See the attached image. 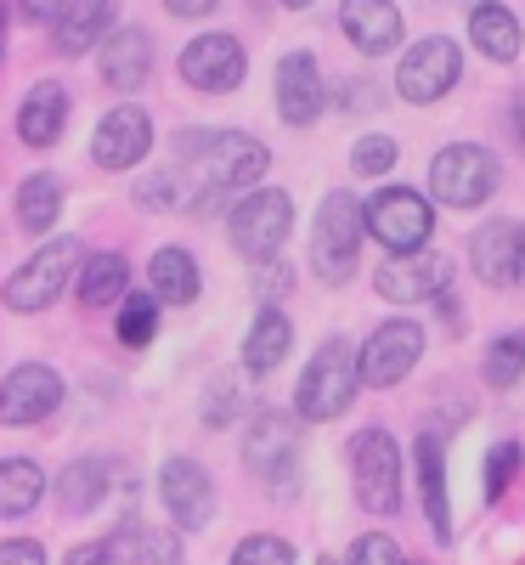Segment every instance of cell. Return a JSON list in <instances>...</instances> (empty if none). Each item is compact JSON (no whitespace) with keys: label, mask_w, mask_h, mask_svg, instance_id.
Returning a JSON list of instances; mask_svg holds the SVG:
<instances>
[{"label":"cell","mask_w":525,"mask_h":565,"mask_svg":"<svg viewBox=\"0 0 525 565\" xmlns=\"http://www.w3.org/2000/svg\"><path fill=\"white\" fill-rule=\"evenodd\" d=\"M356 385H362L356 345H351V340H328V345H317V356H311L306 373H300L294 407H300V418L328 424V418H340V413L356 402Z\"/></svg>","instance_id":"obj_1"},{"label":"cell","mask_w":525,"mask_h":565,"mask_svg":"<svg viewBox=\"0 0 525 565\" xmlns=\"http://www.w3.org/2000/svg\"><path fill=\"white\" fill-rule=\"evenodd\" d=\"M226 232H232V249L244 260H277V249L289 244L294 232V199L277 193V186H260V193H244L226 215Z\"/></svg>","instance_id":"obj_2"},{"label":"cell","mask_w":525,"mask_h":565,"mask_svg":"<svg viewBox=\"0 0 525 565\" xmlns=\"http://www.w3.org/2000/svg\"><path fill=\"white\" fill-rule=\"evenodd\" d=\"M351 487H356V503L367 514H396L401 509V447L390 430H356L351 441Z\"/></svg>","instance_id":"obj_3"},{"label":"cell","mask_w":525,"mask_h":565,"mask_svg":"<svg viewBox=\"0 0 525 565\" xmlns=\"http://www.w3.org/2000/svg\"><path fill=\"white\" fill-rule=\"evenodd\" d=\"M362 199L351 193H328L322 210H317V226H311V271L322 282H345L356 271V255H362Z\"/></svg>","instance_id":"obj_4"},{"label":"cell","mask_w":525,"mask_h":565,"mask_svg":"<svg viewBox=\"0 0 525 565\" xmlns=\"http://www.w3.org/2000/svg\"><path fill=\"white\" fill-rule=\"evenodd\" d=\"M497 181H503L497 159L486 148H474V141H452V148H441L436 164H429V193L447 210H481L497 193Z\"/></svg>","instance_id":"obj_5"},{"label":"cell","mask_w":525,"mask_h":565,"mask_svg":"<svg viewBox=\"0 0 525 565\" xmlns=\"http://www.w3.org/2000/svg\"><path fill=\"white\" fill-rule=\"evenodd\" d=\"M266 164H271V153H266V141H260V136L215 130V136H210V148L193 159V170H199V193H215V199H226V193H249V186L266 175Z\"/></svg>","instance_id":"obj_6"},{"label":"cell","mask_w":525,"mask_h":565,"mask_svg":"<svg viewBox=\"0 0 525 565\" xmlns=\"http://www.w3.org/2000/svg\"><path fill=\"white\" fill-rule=\"evenodd\" d=\"M362 226H367L385 249L413 255V249L429 244V232H436V210H429L424 193H413V186H385V193H373V199L362 204Z\"/></svg>","instance_id":"obj_7"},{"label":"cell","mask_w":525,"mask_h":565,"mask_svg":"<svg viewBox=\"0 0 525 565\" xmlns=\"http://www.w3.org/2000/svg\"><path fill=\"white\" fill-rule=\"evenodd\" d=\"M244 463H249V476H260L277 492L294 487V469H300V430H294V418L277 413V407H260L249 418V430H244Z\"/></svg>","instance_id":"obj_8"},{"label":"cell","mask_w":525,"mask_h":565,"mask_svg":"<svg viewBox=\"0 0 525 565\" xmlns=\"http://www.w3.org/2000/svg\"><path fill=\"white\" fill-rule=\"evenodd\" d=\"M74 266H79V244L74 238H52V244H40L7 282V306L12 311H45L68 282H74Z\"/></svg>","instance_id":"obj_9"},{"label":"cell","mask_w":525,"mask_h":565,"mask_svg":"<svg viewBox=\"0 0 525 565\" xmlns=\"http://www.w3.org/2000/svg\"><path fill=\"white\" fill-rule=\"evenodd\" d=\"M458 79H463V52H458V40H447V34L418 40L413 52L401 57V68H396V90H401V103H413V108L441 103Z\"/></svg>","instance_id":"obj_10"},{"label":"cell","mask_w":525,"mask_h":565,"mask_svg":"<svg viewBox=\"0 0 525 565\" xmlns=\"http://www.w3.org/2000/svg\"><path fill=\"white\" fill-rule=\"evenodd\" d=\"M418 356H424V328L396 317V322H378L373 340L356 351V373H362V385L390 391V385H401L407 373L418 367Z\"/></svg>","instance_id":"obj_11"},{"label":"cell","mask_w":525,"mask_h":565,"mask_svg":"<svg viewBox=\"0 0 525 565\" xmlns=\"http://www.w3.org/2000/svg\"><path fill=\"white\" fill-rule=\"evenodd\" d=\"M469 266L486 289H525V226L519 221H486L469 238Z\"/></svg>","instance_id":"obj_12"},{"label":"cell","mask_w":525,"mask_h":565,"mask_svg":"<svg viewBox=\"0 0 525 565\" xmlns=\"http://www.w3.org/2000/svg\"><path fill=\"white\" fill-rule=\"evenodd\" d=\"M159 498H164L170 521L181 532H204L215 521V481H210V469L193 463V458H170L159 469Z\"/></svg>","instance_id":"obj_13"},{"label":"cell","mask_w":525,"mask_h":565,"mask_svg":"<svg viewBox=\"0 0 525 565\" xmlns=\"http://www.w3.org/2000/svg\"><path fill=\"white\" fill-rule=\"evenodd\" d=\"M148 148H153V119L136 103L108 108L97 136H90V159H97L103 170H136L141 159H148Z\"/></svg>","instance_id":"obj_14"},{"label":"cell","mask_w":525,"mask_h":565,"mask_svg":"<svg viewBox=\"0 0 525 565\" xmlns=\"http://www.w3.org/2000/svg\"><path fill=\"white\" fill-rule=\"evenodd\" d=\"M244 74H249V57H244V45H237L232 34H199L181 52V79L210 90V97L237 90V85H244Z\"/></svg>","instance_id":"obj_15"},{"label":"cell","mask_w":525,"mask_h":565,"mask_svg":"<svg viewBox=\"0 0 525 565\" xmlns=\"http://www.w3.org/2000/svg\"><path fill=\"white\" fill-rule=\"evenodd\" d=\"M378 295L396 300V306H413V300H436L447 295V282H452V266L447 255L436 249H413V255H390L385 266H378Z\"/></svg>","instance_id":"obj_16"},{"label":"cell","mask_w":525,"mask_h":565,"mask_svg":"<svg viewBox=\"0 0 525 565\" xmlns=\"http://www.w3.org/2000/svg\"><path fill=\"white\" fill-rule=\"evenodd\" d=\"M63 407V380L45 362H23L0 380V424H40Z\"/></svg>","instance_id":"obj_17"},{"label":"cell","mask_w":525,"mask_h":565,"mask_svg":"<svg viewBox=\"0 0 525 565\" xmlns=\"http://www.w3.org/2000/svg\"><path fill=\"white\" fill-rule=\"evenodd\" d=\"M328 108V85H322V68L311 52H289L277 63V114L282 125H317Z\"/></svg>","instance_id":"obj_18"},{"label":"cell","mask_w":525,"mask_h":565,"mask_svg":"<svg viewBox=\"0 0 525 565\" xmlns=\"http://www.w3.org/2000/svg\"><path fill=\"white\" fill-rule=\"evenodd\" d=\"M119 481H125V463H119V458H103V452L74 458L63 476H57V514L79 521V514H90V509H97Z\"/></svg>","instance_id":"obj_19"},{"label":"cell","mask_w":525,"mask_h":565,"mask_svg":"<svg viewBox=\"0 0 525 565\" xmlns=\"http://www.w3.org/2000/svg\"><path fill=\"white\" fill-rule=\"evenodd\" d=\"M148 74H153V34L141 29V23L108 29L103 34V79L130 97V90L148 85Z\"/></svg>","instance_id":"obj_20"},{"label":"cell","mask_w":525,"mask_h":565,"mask_svg":"<svg viewBox=\"0 0 525 565\" xmlns=\"http://www.w3.org/2000/svg\"><path fill=\"white\" fill-rule=\"evenodd\" d=\"M340 29L362 57H385L401 45V12L396 0H345L340 7Z\"/></svg>","instance_id":"obj_21"},{"label":"cell","mask_w":525,"mask_h":565,"mask_svg":"<svg viewBox=\"0 0 525 565\" xmlns=\"http://www.w3.org/2000/svg\"><path fill=\"white\" fill-rule=\"evenodd\" d=\"M63 130H68V90L57 79H40L18 108V136L29 148H57Z\"/></svg>","instance_id":"obj_22"},{"label":"cell","mask_w":525,"mask_h":565,"mask_svg":"<svg viewBox=\"0 0 525 565\" xmlns=\"http://www.w3.org/2000/svg\"><path fill=\"white\" fill-rule=\"evenodd\" d=\"M418 487H424V514H429V532H436L441 543L452 537V503H447V469H441V436L436 430H424L418 447Z\"/></svg>","instance_id":"obj_23"},{"label":"cell","mask_w":525,"mask_h":565,"mask_svg":"<svg viewBox=\"0 0 525 565\" xmlns=\"http://www.w3.org/2000/svg\"><path fill=\"white\" fill-rule=\"evenodd\" d=\"M294 345V322L282 317L277 306H260V317L249 322V340H244V367L249 373H271Z\"/></svg>","instance_id":"obj_24"},{"label":"cell","mask_w":525,"mask_h":565,"mask_svg":"<svg viewBox=\"0 0 525 565\" xmlns=\"http://www.w3.org/2000/svg\"><path fill=\"white\" fill-rule=\"evenodd\" d=\"M469 40L481 45V52H486L492 63H514L525 34H519V23H514V12H508V7L486 0V7H474V12H469Z\"/></svg>","instance_id":"obj_25"},{"label":"cell","mask_w":525,"mask_h":565,"mask_svg":"<svg viewBox=\"0 0 525 565\" xmlns=\"http://www.w3.org/2000/svg\"><path fill=\"white\" fill-rule=\"evenodd\" d=\"M148 277H153V300H170V306H193L199 300V260L186 255L181 244L159 249Z\"/></svg>","instance_id":"obj_26"},{"label":"cell","mask_w":525,"mask_h":565,"mask_svg":"<svg viewBox=\"0 0 525 565\" xmlns=\"http://www.w3.org/2000/svg\"><path fill=\"white\" fill-rule=\"evenodd\" d=\"M57 23H63L57 29V45H63L68 57H79V52H90V45H103V34L114 23V0H68V12Z\"/></svg>","instance_id":"obj_27"},{"label":"cell","mask_w":525,"mask_h":565,"mask_svg":"<svg viewBox=\"0 0 525 565\" xmlns=\"http://www.w3.org/2000/svg\"><path fill=\"white\" fill-rule=\"evenodd\" d=\"M45 498V469L34 458H0V521H18Z\"/></svg>","instance_id":"obj_28"},{"label":"cell","mask_w":525,"mask_h":565,"mask_svg":"<svg viewBox=\"0 0 525 565\" xmlns=\"http://www.w3.org/2000/svg\"><path fill=\"white\" fill-rule=\"evenodd\" d=\"M57 215H63V181L45 175V170L29 175V181L18 186V226H23V232H52Z\"/></svg>","instance_id":"obj_29"},{"label":"cell","mask_w":525,"mask_h":565,"mask_svg":"<svg viewBox=\"0 0 525 565\" xmlns=\"http://www.w3.org/2000/svg\"><path fill=\"white\" fill-rule=\"evenodd\" d=\"M125 282H130V260L108 249V255H97V260H85V271H79V300H85L90 311L119 306V300H125Z\"/></svg>","instance_id":"obj_30"},{"label":"cell","mask_w":525,"mask_h":565,"mask_svg":"<svg viewBox=\"0 0 525 565\" xmlns=\"http://www.w3.org/2000/svg\"><path fill=\"white\" fill-rule=\"evenodd\" d=\"M519 373H525V334L514 328V334H503V340L486 345V385L492 391H508V385H519Z\"/></svg>","instance_id":"obj_31"},{"label":"cell","mask_w":525,"mask_h":565,"mask_svg":"<svg viewBox=\"0 0 525 565\" xmlns=\"http://www.w3.org/2000/svg\"><path fill=\"white\" fill-rule=\"evenodd\" d=\"M153 334H159V300L125 289V300H119V340L136 351V345H148Z\"/></svg>","instance_id":"obj_32"},{"label":"cell","mask_w":525,"mask_h":565,"mask_svg":"<svg viewBox=\"0 0 525 565\" xmlns=\"http://www.w3.org/2000/svg\"><path fill=\"white\" fill-rule=\"evenodd\" d=\"M237 402H244L237 380H232V373H215V380H210V391H204V407H199V418L210 424V430H226V424L237 418Z\"/></svg>","instance_id":"obj_33"},{"label":"cell","mask_w":525,"mask_h":565,"mask_svg":"<svg viewBox=\"0 0 525 565\" xmlns=\"http://www.w3.org/2000/svg\"><path fill=\"white\" fill-rule=\"evenodd\" d=\"M130 565H181V537L170 526H141Z\"/></svg>","instance_id":"obj_34"},{"label":"cell","mask_w":525,"mask_h":565,"mask_svg":"<svg viewBox=\"0 0 525 565\" xmlns=\"http://www.w3.org/2000/svg\"><path fill=\"white\" fill-rule=\"evenodd\" d=\"M232 565H294V548L282 537H271V532H255V537H244L232 548Z\"/></svg>","instance_id":"obj_35"},{"label":"cell","mask_w":525,"mask_h":565,"mask_svg":"<svg viewBox=\"0 0 525 565\" xmlns=\"http://www.w3.org/2000/svg\"><path fill=\"white\" fill-rule=\"evenodd\" d=\"M519 458H525L519 441H497V447L486 452V498H492V503H497V498L508 492V481L519 476Z\"/></svg>","instance_id":"obj_36"},{"label":"cell","mask_w":525,"mask_h":565,"mask_svg":"<svg viewBox=\"0 0 525 565\" xmlns=\"http://www.w3.org/2000/svg\"><path fill=\"white\" fill-rule=\"evenodd\" d=\"M345 565H407V554H401V543L390 532H362L351 543V559Z\"/></svg>","instance_id":"obj_37"},{"label":"cell","mask_w":525,"mask_h":565,"mask_svg":"<svg viewBox=\"0 0 525 565\" xmlns=\"http://www.w3.org/2000/svg\"><path fill=\"white\" fill-rule=\"evenodd\" d=\"M136 204H141V210H181V181H175V170L141 175V181H136Z\"/></svg>","instance_id":"obj_38"},{"label":"cell","mask_w":525,"mask_h":565,"mask_svg":"<svg viewBox=\"0 0 525 565\" xmlns=\"http://www.w3.org/2000/svg\"><path fill=\"white\" fill-rule=\"evenodd\" d=\"M390 164H396V141L390 136H362L351 148V170L356 175H385Z\"/></svg>","instance_id":"obj_39"},{"label":"cell","mask_w":525,"mask_h":565,"mask_svg":"<svg viewBox=\"0 0 525 565\" xmlns=\"http://www.w3.org/2000/svg\"><path fill=\"white\" fill-rule=\"evenodd\" d=\"M289 289H294V271L282 266V260H260V271H255V295L271 306V300L289 295Z\"/></svg>","instance_id":"obj_40"},{"label":"cell","mask_w":525,"mask_h":565,"mask_svg":"<svg viewBox=\"0 0 525 565\" xmlns=\"http://www.w3.org/2000/svg\"><path fill=\"white\" fill-rule=\"evenodd\" d=\"M114 554H119V537H103V543H79V548H68L63 565H108Z\"/></svg>","instance_id":"obj_41"},{"label":"cell","mask_w":525,"mask_h":565,"mask_svg":"<svg viewBox=\"0 0 525 565\" xmlns=\"http://www.w3.org/2000/svg\"><path fill=\"white\" fill-rule=\"evenodd\" d=\"M0 565H45V548L34 537H7L0 543Z\"/></svg>","instance_id":"obj_42"},{"label":"cell","mask_w":525,"mask_h":565,"mask_svg":"<svg viewBox=\"0 0 525 565\" xmlns=\"http://www.w3.org/2000/svg\"><path fill=\"white\" fill-rule=\"evenodd\" d=\"M18 12H23L29 23H57V18L68 12V0H18Z\"/></svg>","instance_id":"obj_43"},{"label":"cell","mask_w":525,"mask_h":565,"mask_svg":"<svg viewBox=\"0 0 525 565\" xmlns=\"http://www.w3.org/2000/svg\"><path fill=\"white\" fill-rule=\"evenodd\" d=\"M210 136H215V130H181V136H175V153H181L186 164H193V159L210 148Z\"/></svg>","instance_id":"obj_44"},{"label":"cell","mask_w":525,"mask_h":565,"mask_svg":"<svg viewBox=\"0 0 525 565\" xmlns=\"http://www.w3.org/2000/svg\"><path fill=\"white\" fill-rule=\"evenodd\" d=\"M164 7H170L175 18H210V12H215V0H164Z\"/></svg>","instance_id":"obj_45"},{"label":"cell","mask_w":525,"mask_h":565,"mask_svg":"<svg viewBox=\"0 0 525 565\" xmlns=\"http://www.w3.org/2000/svg\"><path fill=\"white\" fill-rule=\"evenodd\" d=\"M282 7H294V12H300V7H311V0H282Z\"/></svg>","instance_id":"obj_46"},{"label":"cell","mask_w":525,"mask_h":565,"mask_svg":"<svg viewBox=\"0 0 525 565\" xmlns=\"http://www.w3.org/2000/svg\"><path fill=\"white\" fill-rule=\"evenodd\" d=\"M317 565H345V559H333V554H322V559H317Z\"/></svg>","instance_id":"obj_47"},{"label":"cell","mask_w":525,"mask_h":565,"mask_svg":"<svg viewBox=\"0 0 525 565\" xmlns=\"http://www.w3.org/2000/svg\"><path fill=\"white\" fill-rule=\"evenodd\" d=\"M0 29H7V7H0Z\"/></svg>","instance_id":"obj_48"}]
</instances>
